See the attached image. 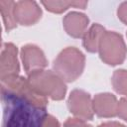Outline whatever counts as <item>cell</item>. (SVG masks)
Listing matches in <instances>:
<instances>
[{
    "instance_id": "1",
    "label": "cell",
    "mask_w": 127,
    "mask_h": 127,
    "mask_svg": "<svg viewBox=\"0 0 127 127\" xmlns=\"http://www.w3.org/2000/svg\"><path fill=\"white\" fill-rule=\"evenodd\" d=\"M85 56L75 47H67L62 50L53 62L54 72L64 82H72L83 72Z\"/></svg>"
},
{
    "instance_id": "2",
    "label": "cell",
    "mask_w": 127,
    "mask_h": 127,
    "mask_svg": "<svg viewBox=\"0 0 127 127\" xmlns=\"http://www.w3.org/2000/svg\"><path fill=\"white\" fill-rule=\"evenodd\" d=\"M32 88L44 97L53 100H63L66 94L64 81L54 70H35L27 77Z\"/></svg>"
},
{
    "instance_id": "3",
    "label": "cell",
    "mask_w": 127,
    "mask_h": 127,
    "mask_svg": "<svg viewBox=\"0 0 127 127\" xmlns=\"http://www.w3.org/2000/svg\"><path fill=\"white\" fill-rule=\"evenodd\" d=\"M1 85L2 90L7 89L8 94L16 96L30 107L39 110H45L49 103L48 99L37 93L30 85L28 79L23 76L18 75L5 80H1Z\"/></svg>"
},
{
    "instance_id": "4",
    "label": "cell",
    "mask_w": 127,
    "mask_h": 127,
    "mask_svg": "<svg viewBox=\"0 0 127 127\" xmlns=\"http://www.w3.org/2000/svg\"><path fill=\"white\" fill-rule=\"evenodd\" d=\"M98 54L101 61L108 65L121 64L127 56V47L122 35L114 31H105L99 43Z\"/></svg>"
},
{
    "instance_id": "5",
    "label": "cell",
    "mask_w": 127,
    "mask_h": 127,
    "mask_svg": "<svg viewBox=\"0 0 127 127\" xmlns=\"http://www.w3.org/2000/svg\"><path fill=\"white\" fill-rule=\"evenodd\" d=\"M67 107L75 118L87 121L93 118V107L90 94L83 89L71 90L67 99Z\"/></svg>"
},
{
    "instance_id": "6",
    "label": "cell",
    "mask_w": 127,
    "mask_h": 127,
    "mask_svg": "<svg viewBox=\"0 0 127 127\" xmlns=\"http://www.w3.org/2000/svg\"><path fill=\"white\" fill-rule=\"evenodd\" d=\"M20 55L23 67L27 75L35 70L44 69L48 65V60L43 50L34 44H27L23 46L21 48Z\"/></svg>"
},
{
    "instance_id": "7",
    "label": "cell",
    "mask_w": 127,
    "mask_h": 127,
    "mask_svg": "<svg viewBox=\"0 0 127 127\" xmlns=\"http://www.w3.org/2000/svg\"><path fill=\"white\" fill-rule=\"evenodd\" d=\"M17 47L12 43H5L1 52L0 79L5 80L19 75L20 65L17 58Z\"/></svg>"
},
{
    "instance_id": "8",
    "label": "cell",
    "mask_w": 127,
    "mask_h": 127,
    "mask_svg": "<svg viewBox=\"0 0 127 127\" xmlns=\"http://www.w3.org/2000/svg\"><path fill=\"white\" fill-rule=\"evenodd\" d=\"M43 15V11L36 1L22 0L15 3L14 17L17 24L22 26L35 25Z\"/></svg>"
},
{
    "instance_id": "9",
    "label": "cell",
    "mask_w": 127,
    "mask_h": 127,
    "mask_svg": "<svg viewBox=\"0 0 127 127\" xmlns=\"http://www.w3.org/2000/svg\"><path fill=\"white\" fill-rule=\"evenodd\" d=\"M117 98L110 92L97 93L92 99L93 112L101 118H112L117 116Z\"/></svg>"
},
{
    "instance_id": "10",
    "label": "cell",
    "mask_w": 127,
    "mask_h": 127,
    "mask_svg": "<svg viewBox=\"0 0 127 127\" xmlns=\"http://www.w3.org/2000/svg\"><path fill=\"white\" fill-rule=\"evenodd\" d=\"M88 24V17L85 14L77 11H71L67 13L63 19V26L66 34L75 39L83 37V35L87 31Z\"/></svg>"
},
{
    "instance_id": "11",
    "label": "cell",
    "mask_w": 127,
    "mask_h": 127,
    "mask_svg": "<svg viewBox=\"0 0 127 127\" xmlns=\"http://www.w3.org/2000/svg\"><path fill=\"white\" fill-rule=\"evenodd\" d=\"M105 31V28L98 23L92 24L87 29V31L82 37V45L88 53L98 52L99 43Z\"/></svg>"
},
{
    "instance_id": "12",
    "label": "cell",
    "mask_w": 127,
    "mask_h": 127,
    "mask_svg": "<svg viewBox=\"0 0 127 127\" xmlns=\"http://www.w3.org/2000/svg\"><path fill=\"white\" fill-rule=\"evenodd\" d=\"M42 5L52 13L61 14L70 7L85 9L87 1H41Z\"/></svg>"
},
{
    "instance_id": "13",
    "label": "cell",
    "mask_w": 127,
    "mask_h": 127,
    "mask_svg": "<svg viewBox=\"0 0 127 127\" xmlns=\"http://www.w3.org/2000/svg\"><path fill=\"white\" fill-rule=\"evenodd\" d=\"M14 1H6V0H1L0 1V11L1 15L3 18L4 26L7 32H10L12 29L17 27V22L14 17V7H15Z\"/></svg>"
},
{
    "instance_id": "14",
    "label": "cell",
    "mask_w": 127,
    "mask_h": 127,
    "mask_svg": "<svg viewBox=\"0 0 127 127\" xmlns=\"http://www.w3.org/2000/svg\"><path fill=\"white\" fill-rule=\"evenodd\" d=\"M111 83L114 90L124 96H127V69H116L114 70Z\"/></svg>"
},
{
    "instance_id": "15",
    "label": "cell",
    "mask_w": 127,
    "mask_h": 127,
    "mask_svg": "<svg viewBox=\"0 0 127 127\" xmlns=\"http://www.w3.org/2000/svg\"><path fill=\"white\" fill-rule=\"evenodd\" d=\"M39 127H61L58 119L51 114H44L40 120Z\"/></svg>"
},
{
    "instance_id": "16",
    "label": "cell",
    "mask_w": 127,
    "mask_h": 127,
    "mask_svg": "<svg viewBox=\"0 0 127 127\" xmlns=\"http://www.w3.org/2000/svg\"><path fill=\"white\" fill-rule=\"evenodd\" d=\"M64 127H92V126L90 124H87L84 120L75 117H68L64 121Z\"/></svg>"
},
{
    "instance_id": "17",
    "label": "cell",
    "mask_w": 127,
    "mask_h": 127,
    "mask_svg": "<svg viewBox=\"0 0 127 127\" xmlns=\"http://www.w3.org/2000/svg\"><path fill=\"white\" fill-rule=\"evenodd\" d=\"M117 116L127 122V98H121L118 101Z\"/></svg>"
},
{
    "instance_id": "18",
    "label": "cell",
    "mask_w": 127,
    "mask_h": 127,
    "mask_svg": "<svg viewBox=\"0 0 127 127\" xmlns=\"http://www.w3.org/2000/svg\"><path fill=\"white\" fill-rule=\"evenodd\" d=\"M117 17L118 19L124 23L125 25H127V1L122 2L117 9Z\"/></svg>"
},
{
    "instance_id": "19",
    "label": "cell",
    "mask_w": 127,
    "mask_h": 127,
    "mask_svg": "<svg viewBox=\"0 0 127 127\" xmlns=\"http://www.w3.org/2000/svg\"><path fill=\"white\" fill-rule=\"evenodd\" d=\"M98 127H127L122 123H119L117 121H106L98 125Z\"/></svg>"
}]
</instances>
